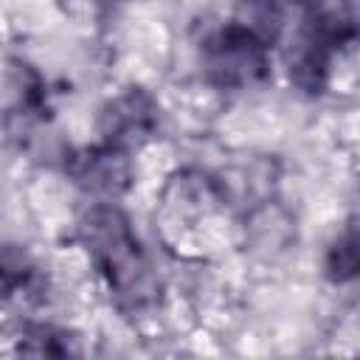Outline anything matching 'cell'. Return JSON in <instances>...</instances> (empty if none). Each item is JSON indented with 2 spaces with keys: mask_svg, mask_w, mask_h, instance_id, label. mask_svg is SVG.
I'll list each match as a JSON object with an SVG mask.
<instances>
[{
  "mask_svg": "<svg viewBox=\"0 0 360 360\" xmlns=\"http://www.w3.org/2000/svg\"><path fill=\"white\" fill-rule=\"evenodd\" d=\"M65 169H68V177L84 194H90V197H96L101 202H112L132 183V169H129L127 152L115 149L110 143L84 146V149L73 152L68 158Z\"/></svg>",
  "mask_w": 360,
  "mask_h": 360,
  "instance_id": "5b68a950",
  "label": "cell"
},
{
  "mask_svg": "<svg viewBox=\"0 0 360 360\" xmlns=\"http://www.w3.org/2000/svg\"><path fill=\"white\" fill-rule=\"evenodd\" d=\"M160 127V107L143 87H127L112 101L104 104L98 129L104 143L132 152L155 138Z\"/></svg>",
  "mask_w": 360,
  "mask_h": 360,
  "instance_id": "277c9868",
  "label": "cell"
},
{
  "mask_svg": "<svg viewBox=\"0 0 360 360\" xmlns=\"http://www.w3.org/2000/svg\"><path fill=\"white\" fill-rule=\"evenodd\" d=\"M360 39V22L346 11H312L298 28L287 51L290 82L307 93L318 96L326 90L332 56Z\"/></svg>",
  "mask_w": 360,
  "mask_h": 360,
  "instance_id": "7a4b0ae2",
  "label": "cell"
},
{
  "mask_svg": "<svg viewBox=\"0 0 360 360\" xmlns=\"http://www.w3.org/2000/svg\"><path fill=\"white\" fill-rule=\"evenodd\" d=\"M31 290H37V270H34V264L22 253H14L8 248L6 256H3V292H6V298L11 301L17 292L31 295Z\"/></svg>",
  "mask_w": 360,
  "mask_h": 360,
  "instance_id": "ba28073f",
  "label": "cell"
},
{
  "mask_svg": "<svg viewBox=\"0 0 360 360\" xmlns=\"http://www.w3.org/2000/svg\"><path fill=\"white\" fill-rule=\"evenodd\" d=\"M82 242L121 309H143L158 295V278L115 205H96L82 219Z\"/></svg>",
  "mask_w": 360,
  "mask_h": 360,
  "instance_id": "6da1fadb",
  "label": "cell"
},
{
  "mask_svg": "<svg viewBox=\"0 0 360 360\" xmlns=\"http://www.w3.org/2000/svg\"><path fill=\"white\" fill-rule=\"evenodd\" d=\"M326 276L335 284H346L360 278V231L349 228L338 233V239L326 250Z\"/></svg>",
  "mask_w": 360,
  "mask_h": 360,
  "instance_id": "52a82bcc",
  "label": "cell"
},
{
  "mask_svg": "<svg viewBox=\"0 0 360 360\" xmlns=\"http://www.w3.org/2000/svg\"><path fill=\"white\" fill-rule=\"evenodd\" d=\"M20 352L28 357H70V354H82V343L68 329L51 323H34L25 329L20 340Z\"/></svg>",
  "mask_w": 360,
  "mask_h": 360,
  "instance_id": "8992f818",
  "label": "cell"
},
{
  "mask_svg": "<svg viewBox=\"0 0 360 360\" xmlns=\"http://www.w3.org/2000/svg\"><path fill=\"white\" fill-rule=\"evenodd\" d=\"M205 79L219 90H248L270 76L267 42L242 22H228L205 39Z\"/></svg>",
  "mask_w": 360,
  "mask_h": 360,
  "instance_id": "3957f363",
  "label": "cell"
}]
</instances>
